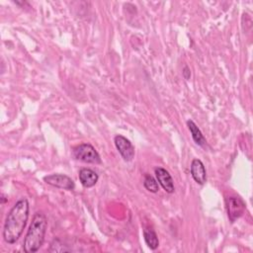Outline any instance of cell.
Listing matches in <instances>:
<instances>
[{
    "label": "cell",
    "instance_id": "7c38bea8",
    "mask_svg": "<svg viewBox=\"0 0 253 253\" xmlns=\"http://www.w3.org/2000/svg\"><path fill=\"white\" fill-rule=\"evenodd\" d=\"M143 186L144 188L151 192V193H157L159 191V186L157 183V180H155L151 175H145L143 180Z\"/></svg>",
    "mask_w": 253,
    "mask_h": 253
},
{
    "label": "cell",
    "instance_id": "52a82bcc",
    "mask_svg": "<svg viewBox=\"0 0 253 253\" xmlns=\"http://www.w3.org/2000/svg\"><path fill=\"white\" fill-rule=\"evenodd\" d=\"M155 172V176H156V180L158 181V183L161 185V187L169 194L173 193L175 188H174V183H173V179L171 177V175L169 174V172L161 167H157L154 170Z\"/></svg>",
    "mask_w": 253,
    "mask_h": 253
},
{
    "label": "cell",
    "instance_id": "6da1fadb",
    "mask_svg": "<svg viewBox=\"0 0 253 253\" xmlns=\"http://www.w3.org/2000/svg\"><path fill=\"white\" fill-rule=\"evenodd\" d=\"M29 202L25 198L19 200L10 210L3 228V238L7 243H15L21 236L29 218Z\"/></svg>",
    "mask_w": 253,
    "mask_h": 253
},
{
    "label": "cell",
    "instance_id": "5b68a950",
    "mask_svg": "<svg viewBox=\"0 0 253 253\" xmlns=\"http://www.w3.org/2000/svg\"><path fill=\"white\" fill-rule=\"evenodd\" d=\"M43 181L50 186L64 190H73L75 187L73 180L64 174H51L43 177Z\"/></svg>",
    "mask_w": 253,
    "mask_h": 253
},
{
    "label": "cell",
    "instance_id": "9c48e42d",
    "mask_svg": "<svg viewBox=\"0 0 253 253\" xmlns=\"http://www.w3.org/2000/svg\"><path fill=\"white\" fill-rule=\"evenodd\" d=\"M98 174L90 168H82L79 171V181L85 188H91L98 182Z\"/></svg>",
    "mask_w": 253,
    "mask_h": 253
},
{
    "label": "cell",
    "instance_id": "8fae6325",
    "mask_svg": "<svg viewBox=\"0 0 253 253\" xmlns=\"http://www.w3.org/2000/svg\"><path fill=\"white\" fill-rule=\"evenodd\" d=\"M143 237L146 245L152 249L155 250L159 246V240L155 233V231L151 228H144L143 229Z\"/></svg>",
    "mask_w": 253,
    "mask_h": 253
},
{
    "label": "cell",
    "instance_id": "7a4b0ae2",
    "mask_svg": "<svg viewBox=\"0 0 253 253\" xmlns=\"http://www.w3.org/2000/svg\"><path fill=\"white\" fill-rule=\"evenodd\" d=\"M46 227L47 219L45 214L42 211L36 212L23 242V248L26 253L37 252L42 247Z\"/></svg>",
    "mask_w": 253,
    "mask_h": 253
},
{
    "label": "cell",
    "instance_id": "8992f818",
    "mask_svg": "<svg viewBox=\"0 0 253 253\" xmlns=\"http://www.w3.org/2000/svg\"><path fill=\"white\" fill-rule=\"evenodd\" d=\"M226 208L229 220L231 222H234L244 212L245 204L238 197H230L226 201Z\"/></svg>",
    "mask_w": 253,
    "mask_h": 253
},
{
    "label": "cell",
    "instance_id": "277c9868",
    "mask_svg": "<svg viewBox=\"0 0 253 253\" xmlns=\"http://www.w3.org/2000/svg\"><path fill=\"white\" fill-rule=\"evenodd\" d=\"M114 142L124 160L131 161L132 158L134 157V147L131 144V142L126 137L120 134L115 136Z\"/></svg>",
    "mask_w": 253,
    "mask_h": 253
},
{
    "label": "cell",
    "instance_id": "30bf717a",
    "mask_svg": "<svg viewBox=\"0 0 253 253\" xmlns=\"http://www.w3.org/2000/svg\"><path fill=\"white\" fill-rule=\"evenodd\" d=\"M187 126L189 127V130L192 134V137H193V140L195 141V143L200 146H205L207 144V140L204 137L200 128L197 126V125L192 120H189V121H187Z\"/></svg>",
    "mask_w": 253,
    "mask_h": 253
},
{
    "label": "cell",
    "instance_id": "4fadbf2b",
    "mask_svg": "<svg viewBox=\"0 0 253 253\" xmlns=\"http://www.w3.org/2000/svg\"><path fill=\"white\" fill-rule=\"evenodd\" d=\"M71 248L66 247V245H62L61 241L59 239L53 240V242L50 245L49 252H66V251H71Z\"/></svg>",
    "mask_w": 253,
    "mask_h": 253
},
{
    "label": "cell",
    "instance_id": "ba28073f",
    "mask_svg": "<svg viewBox=\"0 0 253 253\" xmlns=\"http://www.w3.org/2000/svg\"><path fill=\"white\" fill-rule=\"evenodd\" d=\"M190 172L195 180L200 185H204L207 181V172L204 163L200 159H193L191 166H190Z\"/></svg>",
    "mask_w": 253,
    "mask_h": 253
},
{
    "label": "cell",
    "instance_id": "3957f363",
    "mask_svg": "<svg viewBox=\"0 0 253 253\" xmlns=\"http://www.w3.org/2000/svg\"><path fill=\"white\" fill-rule=\"evenodd\" d=\"M73 155L76 159L86 163L99 164L101 158L97 150L90 143H81L73 148Z\"/></svg>",
    "mask_w": 253,
    "mask_h": 253
},
{
    "label": "cell",
    "instance_id": "5bb4252c",
    "mask_svg": "<svg viewBox=\"0 0 253 253\" xmlns=\"http://www.w3.org/2000/svg\"><path fill=\"white\" fill-rule=\"evenodd\" d=\"M183 75L186 79H189L190 76H191V72H190V69L188 68V66H185L184 69H183Z\"/></svg>",
    "mask_w": 253,
    "mask_h": 253
}]
</instances>
